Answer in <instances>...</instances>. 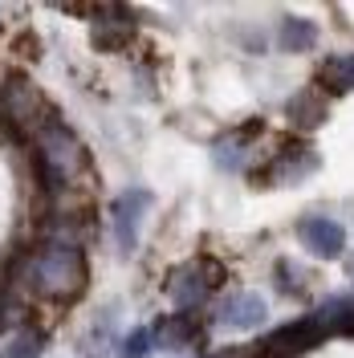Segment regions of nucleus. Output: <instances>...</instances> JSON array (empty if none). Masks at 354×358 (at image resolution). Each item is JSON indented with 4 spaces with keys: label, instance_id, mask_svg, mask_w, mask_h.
I'll return each mask as SVG.
<instances>
[{
    "label": "nucleus",
    "instance_id": "0eeeda50",
    "mask_svg": "<svg viewBox=\"0 0 354 358\" xmlns=\"http://www.w3.org/2000/svg\"><path fill=\"white\" fill-rule=\"evenodd\" d=\"M297 236H302V245L310 248L313 257H338L346 248V232L330 216H306L297 224Z\"/></svg>",
    "mask_w": 354,
    "mask_h": 358
},
{
    "label": "nucleus",
    "instance_id": "20e7f679",
    "mask_svg": "<svg viewBox=\"0 0 354 358\" xmlns=\"http://www.w3.org/2000/svg\"><path fill=\"white\" fill-rule=\"evenodd\" d=\"M4 110H8V118H13L17 127H29L33 134L53 122V110L45 106L41 90L33 86L29 78H13V82H8V90H4Z\"/></svg>",
    "mask_w": 354,
    "mask_h": 358
},
{
    "label": "nucleus",
    "instance_id": "4468645a",
    "mask_svg": "<svg viewBox=\"0 0 354 358\" xmlns=\"http://www.w3.org/2000/svg\"><path fill=\"white\" fill-rule=\"evenodd\" d=\"M257 134V127H244L241 134H232V138H224V143H216V163H220L224 171H236V167H244V143Z\"/></svg>",
    "mask_w": 354,
    "mask_h": 358
},
{
    "label": "nucleus",
    "instance_id": "1a4fd4ad",
    "mask_svg": "<svg viewBox=\"0 0 354 358\" xmlns=\"http://www.w3.org/2000/svg\"><path fill=\"white\" fill-rule=\"evenodd\" d=\"M199 338V317L192 310H179L171 317H163L155 330H151V342H159L163 350H183Z\"/></svg>",
    "mask_w": 354,
    "mask_h": 358
},
{
    "label": "nucleus",
    "instance_id": "6e6552de",
    "mask_svg": "<svg viewBox=\"0 0 354 358\" xmlns=\"http://www.w3.org/2000/svg\"><path fill=\"white\" fill-rule=\"evenodd\" d=\"M216 317H220L224 330H257L269 317V310H265V297H257V293H232Z\"/></svg>",
    "mask_w": 354,
    "mask_h": 358
},
{
    "label": "nucleus",
    "instance_id": "7ed1b4c3",
    "mask_svg": "<svg viewBox=\"0 0 354 358\" xmlns=\"http://www.w3.org/2000/svg\"><path fill=\"white\" fill-rule=\"evenodd\" d=\"M224 285V268L216 261H187V265L171 268V277H167V293H171V301H176L179 310H192L199 306L208 293Z\"/></svg>",
    "mask_w": 354,
    "mask_h": 358
},
{
    "label": "nucleus",
    "instance_id": "f257e3e1",
    "mask_svg": "<svg viewBox=\"0 0 354 358\" xmlns=\"http://www.w3.org/2000/svg\"><path fill=\"white\" fill-rule=\"evenodd\" d=\"M29 277L41 293H53V297H73L86 285V257L78 252V245H66V241H53L45 245L33 265H29Z\"/></svg>",
    "mask_w": 354,
    "mask_h": 358
},
{
    "label": "nucleus",
    "instance_id": "9d476101",
    "mask_svg": "<svg viewBox=\"0 0 354 358\" xmlns=\"http://www.w3.org/2000/svg\"><path fill=\"white\" fill-rule=\"evenodd\" d=\"M134 37V21L122 8H102L94 21V45L98 49H122Z\"/></svg>",
    "mask_w": 354,
    "mask_h": 358
},
{
    "label": "nucleus",
    "instance_id": "39448f33",
    "mask_svg": "<svg viewBox=\"0 0 354 358\" xmlns=\"http://www.w3.org/2000/svg\"><path fill=\"white\" fill-rule=\"evenodd\" d=\"M147 208H151V192H143V187L122 192V196L111 203L114 241H118V248H122V252H134V245H139V228H143Z\"/></svg>",
    "mask_w": 354,
    "mask_h": 358
},
{
    "label": "nucleus",
    "instance_id": "ddd939ff",
    "mask_svg": "<svg viewBox=\"0 0 354 358\" xmlns=\"http://www.w3.org/2000/svg\"><path fill=\"white\" fill-rule=\"evenodd\" d=\"M285 114L297 122V127H306V131H313V127H322V118H326V110H322V98L313 94V90H302L297 98H289Z\"/></svg>",
    "mask_w": 354,
    "mask_h": 358
},
{
    "label": "nucleus",
    "instance_id": "dca6fc26",
    "mask_svg": "<svg viewBox=\"0 0 354 358\" xmlns=\"http://www.w3.org/2000/svg\"><path fill=\"white\" fill-rule=\"evenodd\" d=\"M45 350V334L41 330H21V334H13V342L4 346V355L0 358H37Z\"/></svg>",
    "mask_w": 354,
    "mask_h": 358
},
{
    "label": "nucleus",
    "instance_id": "f3484780",
    "mask_svg": "<svg viewBox=\"0 0 354 358\" xmlns=\"http://www.w3.org/2000/svg\"><path fill=\"white\" fill-rule=\"evenodd\" d=\"M151 330H134V334H127L122 342H118V355L122 358H147L151 355Z\"/></svg>",
    "mask_w": 354,
    "mask_h": 358
},
{
    "label": "nucleus",
    "instance_id": "f03ea898",
    "mask_svg": "<svg viewBox=\"0 0 354 358\" xmlns=\"http://www.w3.org/2000/svg\"><path fill=\"white\" fill-rule=\"evenodd\" d=\"M37 151H41V171H45V183H49V192H57V187H66L69 179L82 171V163H86V151H82V143L73 138V134L53 118L49 127L37 131Z\"/></svg>",
    "mask_w": 354,
    "mask_h": 358
},
{
    "label": "nucleus",
    "instance_id": "9b49d317",
    "mask_svg": "<svg viewBox=\"0 0 354 358\" xmlns=\"http://www.w3.org/2000/svg\"><path fill=\"white\" fill-rule=\"evenodd\" d=\"M318 167V155H313L310 147H285L281 151V159H277V171H269V183H293V179H306Z\"/></svg>",
    "mask_w": 354,
    "mask_h": 358
},
{
    "label": "nucleus",
    "instance_id": "f8f14e48",
    "mask_svg": "<svg viewBox=\"0 0 354 358\" xmlns=\"http://www.w3.org/2000/svg\"><path fill=\"white\" fill-rule=\"evenodd\" d=\"M318 78H322V86L330 90V94H351L354 90V53H338V57H330Z\"/></svg>",
    "mask_w": 354,
    "mask_h": 358
},
{
    "label": "nucleus",
    "instance_id": "2eb2a0df",
    "mask_svg": "<svg viewBox=\"0 0 354 358\" xmlns=\"http://www.w3.org/2000/svg\"><path fill=\"white\" fill-rule=\"evenodd\" d=\"M318 41V29H313V21H297V17H285L281 21V49H310V45Z\"/></svg>",
    "mask_w": 354,
    "mask_h": 358
},
{
    "label": "nucleus",
    "instance_id": "a211bd4d",
    "mask_svg": "<svg viewBox=\"0 0 354 358\" xmlns=\"http://www.w3.org/2000/svg\"><path fill=\"white\" fill-rule=\"evenodd\" d=\"M346 277H351V285H354V257H346Z\"/></svg>",
    "mask_w": 354,
    "mask_h": 358
},
{
    "label": "nucleus",
    "instance_id": "423d86ee",
    "mask_svg": "<svg viewBox=\"0 0 354 358\" xmlns=\"http://www.w3.org/2000/svg\"><path fill=\"white\" fill-rule=\"evenodd\" d=\"M322 338H326V330L318 326V317L310 313L302 322H289L281 330H273L261 350H265V358H293V355H302V350H310L313 342H322Z\"/></svg>",
    "mask_w": 354,
    "mask_h": 358
}]
</instances>
